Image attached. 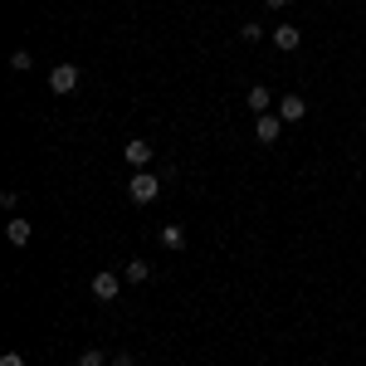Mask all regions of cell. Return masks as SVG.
<instances>
[{"label": "cell", "mask_w": 366, "mask_h": 366, "mask_svg": "<svg viewBox=\"0 0 366 366\" xmlns=\"http://www.w3.org/2000/svg\"><path fill=\"white\" fill-rule=\"evenodd\" d=\"M127 195H132V200H137V205H152V200H157V195H162V181H157V176H152V171H137V176H132V181H127Z\"/></svg>", "instance_id": "1"}, {"label": "cell", "mask_w": 366, "mask_h": 366, "mask_svg": "<svg viewBox=\"0 0 366 366\" xmlns=\"http://www.w3.org/2000/svg\"><path fill=\"white\" fill-rule=\"evenodd\" d=\"M122 283L127 278H117L112 269H103V274H93V298H103V303H112L117 293H122Z\"/></svg>", "instance_id": "2"}, {"label": "cell", "mask_w": 366, "mask_h": 366, "mask_svg": "<svg viewBox=\"0 0 366 366\" xmlns=\"http://www.w3.org/2000/svg\"><path fill=\"white\" fill-rule=\"evenodd\" d=\"M49 89L54 93H74L79 89V64H59V69L49 74Z\"/></svg>", "instance_id": "3"}, {"label": "cell", "mask_w": 366, "mask_h": 366, "mask_svg": "<svg viewBox=\"0 0 366 366\" xmlns=\"http://www.w3.org/2000/svg\"><path fill=\"white\" fill-rule=\"evenodd\" d=\"M278 132H283V117L278 112H264V117H254V137L269 147V142H278Z\"/></svg>", "instance_id": "4"}, {"label": "cell", "mask_w": 366, "mask_h": 366, "mask_svg": "<svg viewBox=\"0 0 366 366\" xmlns=\"http://www.w3.org/2000/svg\"><path fill=\"white\" fill-rule=\"evenodd\" d=\"M274 44L283 49V54H293V49L303 44V30H298V25H278V30H274Z\"/></svg>", "instance_id": "5"}, {"label": "cell", "mask_w": 366, "mask_h": 366, "mask_svg": "<svg viewBox=\"0 0 366 366\" xmlns=\"http://www.w3.org/2000/svg\"><path fill=\"white\" fill-rule=\"evenodd\" d=\"M122 157H127V162H132V166H137V171H142V166H147V162H152V147H147V142H142V137H132V142H127V147H122Z\"/></svg>", "instance_id": "6"}, {"label": "cell", "mask_w": 366, "mask_h": 366, "mask_svg": "<svg viewBox=\"0 0 366 366\" xmlns=\"http://www.w3.org/2000/svg\"><path fill=\"white\" fill-rule=\"evenodd\" d=\"M303 112H308V107H303V98H298V93H288V98L278 103V117H283V122H303Z\"/></svg>", "instance_id": "7"}, {"label": "cell", "mask_w": 366, "mask_h": 366, "mask_svg": "<svg viewBox=\"0 0 366 366\" xmlns=\"http://www.w3.org/2000/svg\"><path fill=\"white\" fill-rule=\"evenodd\" d=\"M5 240H10L15 249H25V244H30V220H10V225H5Z\"/></svg>", "instance_id": "8"}, {"label": "cell", "mask_w": 366, "mask_h": 366, "mask_svg": "<svg viewBox=\"0 0 366 366\" xmlns=\"http://www.w3.org/2000/svg\"><path fill=\"white\" fill-rule=\"evenodd\" d=\"M122 278H127V283H147V278H152V264H147V259H127Z\"/></svg>", "instance_id": "9"}, {"label": "cell", "mask_w": 366, "mask_h": 366, "mask_svg": "<svg viewBox=\"0 0 366 366\" xmlns=\"http://www.w3.org/2000/svg\"><path fill=\"white\" fill-rule=\"evenodd\" d=\"M249 107H254L259 117H264V112L274 107V98H269V89H264V84H254V89H249Z\"/></svg>", "instance_id": "10"}, {"label": "cell", "mask_w": 366, "mask_h": 366, "mask_svg": "<svg viewBox=\"0 0 366 366\" xmlns=\"http://www.w3.org/2000/svg\"><path fill=\"white\" fill-rule=\"evenodd\" d=\"M162 244L166 249H185V230L181 225H162Z\"/></svg>", "instance_id": "11"}, {"label": "cell", "mask_w": 366, "mask_h": 366, "mask_svg": "<svg viewBox=\"0 0 366 366\" xmlns=\"http://www.w3.org/2000/svg\"><path fill=\"white\" fill-rule=\"evenodd\" d=\"M240 39H244V44H259V39H264V25H254V20L240 25Z\"/></svg>", "instance_id": "12"}, {"label": "cell", "mask_w": 366, "mask_h": 366, "mask_svg": "<svg viewBox=\"0 0 366 366\" xmlns=\"http://www.w3.org/2000/svg\"><path fill=\"white\" fill-rule=\"evenodd\" d=\"M79 366H107V357H103V352L93 347V352H84V357H79Z\"/></svg>", "instance_id": "13"}, {"label": "cell", "mask_w": 366, "mask_h": 366, "mask_svg": "<svg viewBox=\"0 0 366 366\" xmlns=\"http://www.w3.org/2000/svg\"><path fill=\"white\" fill-rule=\"evenodd\" d=\"M10 69H34V59H30L25 49H15V59H10Z\"/></svg>", "instance_id": "14"}, {"label": "cell", "mask_w": 366, "mask_h": 366, "mask_svg": "<svg viewBox=\"0 0 366 366\" xmlns=\"http://www.w3.org/2000/svg\"><path fill=\"white\" fill-rule=\"evenodd\" d=\"M0 366H25V357H20V352H5V357H0Z\"/></svg>", "instance_id": "15"}, {"label": "cell", "mask_w": 366, "mask_h": 366, "mask_svg": "<svg viewBox=\"0 0 366 366\" xmlns=\"http://www.w3.org/2000/svg\"><path fill=\"white\" fill-rule=\"evenodd\" d=\"M112 366H132V357H127V352H117V357H112Z\"/></svg>", "instance_id": "16"}, {"label": "cell", "mask_w": 366, "mask_h": 366, "mask_svg": "<svg viewBox=\"0 0 366 366\" xmlns=\"http://www.w3.org/2000/svg\"><path fill=\"white\" fill-rule=\"evenodd\" d=\"M264 5H269V10H283V5H288V0H264Z\"/></svg>", "instance_id": "17"}]
</instances>
